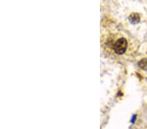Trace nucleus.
I'll list each match as a JSON object with an SVG mask.
<instances>
[{
    "label": "nucleus",
    "instance_id": "1",
    "mask_svg": "<svg viewBox=\"0 0 147 129\" xmlns=\"http://www.w3.org/2000/svg\"><path fill=\"white\" fill-rule=\"evenodd\" d=\"M113 22L102 23L101 43L105 52L116 59L125 58L134 51L132 42Z\"/></svg>",
    "mask_w": 147,
    "mask_h": 129
},
{
    "label": "nucleus",
    "instance_id": "3",
    "mask_svg": "<svg viewBox=\"0 0 147 129\" xmlns=\"http://www.w3.org/2000/svg\"><path fill=\"white\" fill-rule=\"evenodd\" d=\"M139 67L144 70H147V59H142L139 63Z\"/></svg>",
    "mask_w": 147,
    "mask_h": 129
},
{
    "label": "nucleus",
    "instance_id": "2",
    "mask_svg": "<svg viewBox=\"0 0 147 129\" xmlns=\"http://www.w3.org/2000/svg\"><path fill=\"white\" fill-rule=\"evenodd\" d=\"M129 19L131 20V22L137 23L139 21L140 18L137 13H133L132 15H131V16H129Z\"/></svg>",
    "mask_w": 147,
    "mask_h": 129
}]
</instances>
